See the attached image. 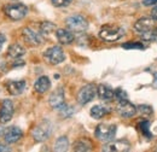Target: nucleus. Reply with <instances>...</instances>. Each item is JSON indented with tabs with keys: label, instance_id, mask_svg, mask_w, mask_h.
I'll list each match as a JSON object with an SVG mask.
<instances>
[{
	"label": "nucleus",
	"instance_id": "obj_24",
	"mask_svg": "<svg viewBox=\"0 0 157 152\" xmlns=\"http://www.w3.org/2000/svg\"><path fill=\"white\" fill-rule=\"evenodd\" d=\"M141 36H143V39H144L145 41H149V42H151V41H157V28H152V29L149 30L147 33L141 34Z\"/></svg>",
	"mask_w": 157,
	"mask_h": 152
},
{
	"label": "nucleus",
	"instance_id": "obj_32",
	"mask_svg": "<svg viewBox=\"0 0 157 152\" xmlns=\"http://www.w3.org/2000/svg\"><path fill=\"white\" fill-rule=\"evenodd\" d=\"M6 151H10V149H9L6 145L0 144V152H6Z\"/></svg>",
	"mask_w": 157,
	"mask_h": 152
},
{
	"label": "nucleus",
	"instance_id": "obj_2",
	"mask_svg": "<svg viewBox=\"0 0 157 152\" xmlns=\"http://www.w3.org/2000/svg\"><path fill=\"white\" fill-rule=\"evenodd\" d=\"M65 25L73 33H83L88 28V22L81 15H73L65 19Z\"/></svg>",
	"mask_w": 157,
	"mask_h": 152
},
{
	"label": "nucleus",
	"instance_id": "obj_14",
	"mask_svg": "<svg viewBox=\"0 0 157 152\" xmlns=\"http://www.w3.org/2000/svg\"><path fill=\"white\" fill-rule=\"evenodd\" d=\"M51 108L53 109H60L64 105V91L62 87L57 88L52 94L50 95V100H48Z\"/></svg>",
	"mask_w": 157,
	"mask_h": 152
},
{
	"label": "nucleus",
	"instance_id": "obj_26",
	"mask_svg": "<svg viewBox=\"0 0 157 152\" xmlns=\"http://www.w3.org/2000/svg\"><path fill=\"white\" fill-rule=\"evenodd\" d=\"M137 110L144 116H150L152 115V108L149 106V105H139L137 108Z\"/></svg>",
	"mask_w": 157,
	"mask_h": 152
},
{
	"label": "nucleus",
	"instance_id": "obj_31",
	"mask_svg": "<svg viewBox=\"0 0 157 152\" xmlns=\"http://www.w3.org/2000/svg\"><path fill=\"white\" fill-rule=\"evenodd\" d=\"M151 17L157 21V6H155V7L152 9V11H151Z\"/></svg>",
	"mask_w": 157,
	"mask_h": 152
},
{
	"label": "nucleus",
	"instance_id": "obj_34",
	"mask_svg": "<svg viewBox=\"0 0 157 152\" xmlns=\"http://www.w3.org/2000/svg\"><path fill=\"white\" fill-rule=\"evenodd\" d=\"M4 131H5V129H4L2 127H0V138H2V136H4Z\"/></svg>",
	"mask_w": 157,
	"mask_h": 152
},
{
	"label": "nucleus",
	"instance_id": "obj_33",
	"mask_svg": "<svg viewBox=\"0 0 157 152\" xmlns=\"http://www.w3.org/2000/svg\"><path fill=\"white\" fill-rule=\"evenodd\" d=\"M4 42H5V36L2 34H0V51H1L2 46H4Z\"/></svg>",
	"mask_w": 157,
	"mask_h": 152
},
{
	"label": "nucleus",
	"instance_id": "obj_15",
	"mask_svg": "<svg viewBox=\"0 0 157 152\" xmlns=\"http://www.w3.org/2000/svg\"><path fill=\"white\" fill-rule=\"evenodd\" d=\"M25 81L24 80H17V81H7L6 82V88L9 91V93L12 95H20L23 93V91L25 89Z\"/></svg>",
	"mask_w": 157,
	"mask_h": 152
},
{
	"label": "nucleus",
	"instance_id": "obj_21",
	"mask_svg": "<svg viewBox=\"0 0 157 152\" xmlns=\"http://www.w3.org/2000/svg\"><path fill=\"white\" fill-rule=\"evenodd\" d=\"M24 53H25L24 48H23L21 45H18V44H13V45H11V46L9 47V50H7V55H9V57L13 58V59L21 58Z\"/></svg>",
	"mask_w": 157,
	"mask_h": 152
},
{
	"label": "nucleus",
	"instance_id": "obj_1",
	"mask_svg": "<svg viewBox=\"0 0 157 152\" xmlns=\"http://www.w3.org/2000/svg\"><path fill=\"white\" fill-rule=\"evenodd\" d=\"M124 30L116 24H105L99 30V36L105 42H115L123 36Z\"/></svg>",
	"mask_w": 157,
	"mask_h": 152
},
{
	"label": "nucleus",
	"instance_id": "obj_9",
	"mask_svg": "<svg viewBox=\"0 0 157 152\" xmlns=\"http://www.w3.org/2000/svg\"><path fill=\"white\" fill-rule=\"evenodd\" d=\"M22 35H23L24 40L32 46H39L44 42L42 34L39 32H35L32 28H24L23 32H22Z\"/></svg>",
	"mask_w": 157,
	"mask_h": 152
},
{
	"label": "nucleus",
	"instance_id": "obj_22",
	"mask_svg": "<svg viewBox=\"0 0 157 152\" xmlns=\"http://www.w3.org/2000/svg\"><path fill=\"white\" fill-rule=\"evenodd\" d=\"M69 147V140L67 136H60L57 139L56 144H55V151H58V152H63V151H67Z\"/></svg>",
	"mask_w": 157,
	"mask_h": 152
},
{
	"label": "nucleus",
	"instance_id": "obj_23",
	"mask_svg": "<svg viewBox=\"0 0 157 152\" xmlns=\"http://www.w3.org/2000/svg\"><path fill=\"white\" fill-rule=\"evenodd\" d=\"M55 30H56V24L52 23V22L46 21V22H42L40 24V33L42 35H48V34H51Z\"/></svg>",
	"mask_w": 157,
	"mask_h": 152
},
{
	"label": "nucleus",
	"instance_id": "obj_19",
	"mask_svg": "<svg viewBox=\"0 0 157 152\" xmlns=\"http://www.w3.org/2000/svg\"><path fill=\"white\" fill-rule=\"evenodd\" d=\"M74 151L78 152H85V151H91L92 150V142L87 139H80L78 141L74 142Z\"/></svg>",
	"mask_w": 157,
	"mask_h": 152
},
{
	"label": "nucleus",
	"instance_id": "obj_20",
	"mask_svg": "<svg viewBox=\"0 0 157 152\" xmlns=\"http://www.w3.org/2000/svg\"><path fill=\"white\" fill-rule=\"evenodd\" d=\"M90 114H91V116H92L94 120H100V118H103L105 115L109 114V109L105 108V106H103V105H94V106L91 109Z\"/></svg>",
	"mask_w": 157,
	"mask_h": 152
},
{
	"label": "nucleus",
	"instance_id": "obj_6",
	"mask_svg": "<svg viewBox=\"0 0 157 152\" xmlns=\"http://www.w3.org/2000/svg\"><path fill=\"white\" fill-rule=\"evenodd\" d=\"M44 58L46 59V62L48 64L58 65V64H60L65 59V55H64V51H63L62 47H59V46H52V47H50V48H47L45 51Z\"/></svg>",
	"mask_w": 157,
	"mask_h": 152
},
{
	"label": "nucleus",
	"instance_id": "obj_16",
	"mask_svg": "<svg viewBox=\"0 0 157 152\" xmlns=\"http://www.w3.org/2000/svg\"><path fill=\"white\" fill-rule=\"evenodd\" d=\"M97 94H98L99 99H101L104 101H110L115 98L114 89L108 85H99L97 87Z\"/></svg>",
	"mask_w": 157,
	"mask_h": 152
},
{
	"label": "nucleus",
	"instance_id": "obj_13",
	"mask_svg": "<svg viewBox=\"0 0 157 152\" xmlns=\"http://www.w3.org/2000/svg\"><path fill=\"white\" fill-rule=\"evenodd\" d=\"M22 136H23V132L18 127H9L4 131L2 138L7 144H15V142L20 141Z\"/></svg>",
	"mask_w": 157,
	"mask_h": 152
},
{
	"label": "nucleus",
	"instance_id": "obj_4",
	"mask_svg": "<svg viewBox=\"0 0 157 152\" xmlns=\"http://www.w3.org/2000/svg\"><path fill=\"white\" fill-rule=\"evenodd\" d=\"M51 133H52V124L48 121H42L39 124L35 126V128L32 132V135H33L35 141L41 142V141L47 140L50 138Z\"/></svg>",
	"mask_w": 157,
	"mask_h": 152
},
{
	"label": "nucleus",
	"instance_id": "obj_7",
	"mask_svg": "<svg viewBox=\"0 0 157 152\" xmlns=\"http://www.w3.org/2000/svg\"><path fill=\"white\" fill-rule=\"evenodd\" d=\"M97 95V87L93 83H88L85 85L83 87H81V89L78 93V101L81 105H86L90 101H92L94 99V97Z\"/></svg>",
	"mask_w": 157,
	"mask_h": 152
},
{
	"label": "nucleus",
	"instance_id": "obj_11",
	"mask_svg": "<svg viewBox=\"0 0 157 152\" xmlns=\"http://www.w3.org/2000/svg\"><path fill=\"white\" fill-rule=\"evenodd\" d=\"M13 111H15V109H13V104L11 100L6 99V100L1 101V104H0V122L7 123L12 118Z\"/></svg>",
	"mask_w": 157,
	"mask_h": 152
},
{
	"label": "nucleus",
	"instance_id": "obj_29",
	"mask_svg": "<svg viewBox=\"0 0 157 152\" xmlns=\"http://www.w3.org/2000/svg\"><path fill=\"white\" fill-rule=\"evenodd\" d=\"M123 47L124 48H139V50H141V48H144V45L143 44H124L123 45Z\"/></svg>",
	"mask_w": 157,
	"mask_h": 152
},
{
	"label": "nucleus",
	"instance_id": "obj_10",
	"mask_svg": "<svg viewBox=\"0 0 157 152\" xmlns=\"http://www.w3.org/2000/svg\"><path fill=\"white\" fill-rule=\"evenodd\" d=\"M155 22L156 19H154L152 17H143V18H139L134 23L133 28L139 34H145L152 28H155Z\"/></svg>",
	"mask_w": 157,
	"mask_h": 152
},
{
	"label": "nucleus",
	"instance_id": "obj_28",
	"mask_svg": "<svg viewBox=\"0 0 157 152\" xmlns=\"http://www.w3.org/2000/svg\"><path fill=\"white\" fill-rule=\"evenodd\" d=\"M51 2L56 7H65L71 4V0H51Z\"/></svg>",
	"mask_w": 157,
	"mask_h": 152
},
{
	"label": "nucleus",
	"instance_id": "obj_27",
	"mask_svg": "<svg viewBox=\"0 0 157 152\" xmlns=\"http://www.w3.org/2000/svg\"><path fill=\"white\" fill-rule=\"evenodd\" d=\"M114 92H115V98L117 99L118 101H123V100H127V99H128L127 93H126L122 88H116Z\"/></svg>",
	"mask_w": 157,
	"mask_h": 152
},
{
	"label": "nucleus",
	"instance_id": "obj_25",
	"mask_svg": "<svg viewBox=\"0 0 157 152\" xmlns=\"http://www.w3.org/2000/svg\"><path fill=\"white\" fill-rule=\"evenodd\" d=\"M139 128L141 131V133L144 134L146 138H151V133H150V122L149 121H143L140 124H139Z\"/></svg>",
	"mask_w": 157,
	"mask_h": 152
},
{
	"label": "nucleus",
	"instance_id": "obj_12",
	"mask_svg": "<svg viewBox=\"0 0 157 152\" xmlns=\"http://www.w3.org/2000/svg\"><path fill=\"white\" fill-rule=\"evenodd\" d=\"M137 108L127 100H123V101H118L117 105V112L120 114V116L124 117V118H129V117H133L134 115L137 114Z\"/></svg>",
	"mask_w": 157,
	"mask_h": 152
},
{
	"label": "nucleus",
	"instance_id": "obj_17",
	"mask_svg": "<svg viewBox=\"0 0 157 152\" xmlns=\"http://www.w3.org/2000/svg\"><path fill=\"white\" fill-rule=\"evenodd\" d=\"M56 36H57V40L62 45H69L75 40L73 32L69 30V29H57Z\"/></svg>",
	"mask_w": 157,
	"mask_h": 152
},
{
	"label": "nucleus",
	"instance_id": "obj_3",
	"mask_svg": "<svg viewBox=\"0 0 157 152\" xmlns=\"http://www.w3.org/2000/svg\"><path fill=\"white\" fill-rule=\"evenodd\" d=\"M96 138L104 141V142H109L111 140H114L115 135H116V126L115 124H106V123H100L96 128Z\"/></svg>",
	"mask_w": 157,
	"mask_h": 152
},
{
	"label": "nucleus",
	"instance_id": "obj_5",
	"mask_svg": "<svg viewBox=\"0 0 157 152\" xmlns=\"http://www.w3.org/2000/svg\"><path fill=\"white\" fill-rule=\"evenodd\" d=\"M4 12L11 19L20 21V19H23L27 16L28 9L23 4H11V5H7V6L4 7Z\"/></svg>",
	"mask_w": 157,
	"mask_h": 152
},
{
	"label": "nucleus",
	"instance_id": "obj_30",
	"mask_svg": "<svg viewBox=\"0 0 157 152\" xmlns=\"http://www.w3.org/2000/svg\"><path fill=\"white\" fill-rule=\"evenodd\" d=\"M141 4H143L144 6H156L157 0H143Z\"/></svg>",
	"mask_w": 157,
	"mask_h": 152
},
{
	"label": "nucleus",
	"instance_id": "obj_8",
	"mask_svg": "<svg viewBox=\"0 0 157 152\" xmlns=\"http://www.w3.org/2000/svg\"><path fill=\"white\" fill-rule=\"evenodd\" d=\"M129 150L131 144L127 140H111L103 147V151L105 152H126Z\"/></svg>",
	"mask_w": 157,
	"mask_h": 152
},
{
	"label": "nucleus",
	"instance_id": "obj_18",
	"mask_svg": "<svg viewBox=\"0 0 157 152\" xmlns=\"http://www.w3.org/2000/svg\"><path fill=\"white\" fill-rule=\"evenodd\" d=\"M50 87H51V81H50V78L47 76H40L39 78L35 81V83H34L35 92L40 93V94L46 93L50 89Z\"/></svg>",
	"mask_w": 157,
	"mask_h": 152
}]
</instances>
